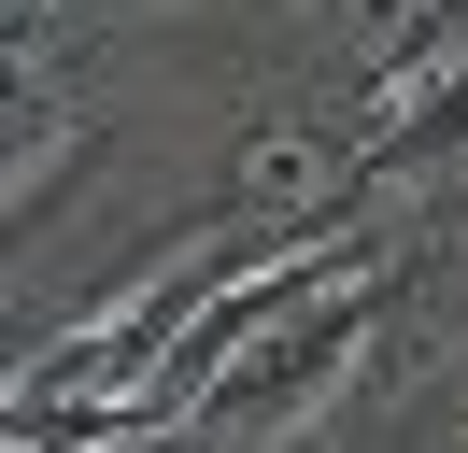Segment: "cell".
<instances>
[{
	"instance_id": "3",
	"label": "cell",
	"mask_w": 468,
	"mask_h": 453,
	"mask_svg": "<svg viewBox=\"0 0 468 453\" xmlns=\"http://www.w3.org/2000/svg\"><path fill=\"white\" fill-rule=\"evenodd\" d=\"M454 453H468V439H454Z\"/></svg>"
},
{
	"instance_id": "2",
	"label": "cell",
	"mask_w": 468,
	"mask_h": 453,
	"mask_svg": "<svg viewBox=\"0 0 468 453\" xmlns=\"http://www.w3.org/2000/svg\"><path fill=\"white\" fill-rule=\"evenodd\" d=\"M114 453H241V439H213V425H143V439H114Z\"/></svg>"
},
{
	"instance_id": "1",
	"label": "cell",
	"mask_w": 468,
	"mask_h": 453,
	"mask_svg": "<svg viewBox=\"0 0 468 453\" xmlns=\"http://www.w3.org/2000/svg\"><path fill=\"white\" fill-rule=\"evenodd\" d=\"M398 269H411V241L383 255V269H341V283H313L298 311H270L256 340H241L228 368H213V396H199V425L213 439H284V425H313L326 396L355 383V368L383 354V326H398Z\"/></svg>"
}]
</instances>
